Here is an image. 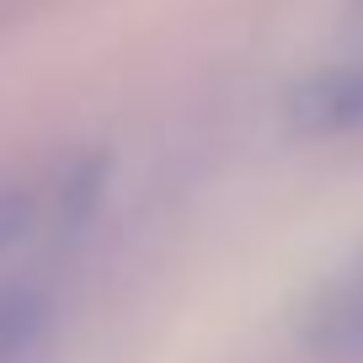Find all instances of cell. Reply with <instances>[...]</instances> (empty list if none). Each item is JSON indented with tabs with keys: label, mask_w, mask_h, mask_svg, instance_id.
<instances>
[{
	"label": "cell",
	"mask_w": 363,
	"mask_h": 363,
	"mask_svg": "<svg viewBox=\"0 0 363 363\" xmlns=\"http://www.w3.org/2000/svg\"><path fill=\"white\" fill-rule=\"evenodd\" d=\"M363 118V69H342V75H315L289 96V123L305 134H337V128Z\"/></svg>",
	"instance_id": "obj_1"
},
{
	"label": "cell",
	"mask_w": 363,
	"mask_h": 363,
	"mask_svg": "<svg viewBox=\"0 0 363 363\" xmlns=\"http://www.w3.org/2000/svg\"><path fill=\"white\" fill-rule=\"evenodd\" d=\"M305 337H310V347H320V352H342V358L363 352V267L326 289V299L310 310Z\"/></svg>",
	"instance_id": "obj_3"
},
{
	"label": "cell",
	"mask_w": 363,
	"mask_h": 363,
	"mask_svg": "<svg viewBox=\"0 0 363 363\" xmlns=\"http://www.w3.org/2000/svg\"><path fill=\"white\" fill-rule=\"evenodd\" d=\"M48 331V289L38 278H0V363H27Z\"/></svg>",
	"instance_id": "obj_2"
}]
</instances>
